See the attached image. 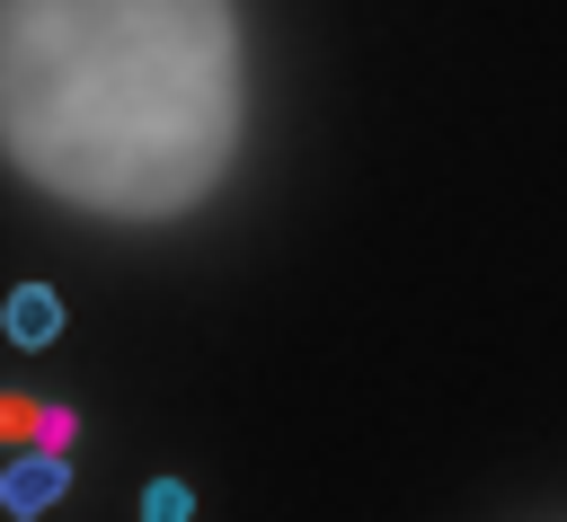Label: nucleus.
Here are the masks:
<instances>
[{
    "mask_svg": "<svg viewBox=\"0 0 567 522\" xmlns=\"http://www.w3.org/2000/svg\"><path fill=\"white\" fill-rule=\"evenodd\" d=\"M71 434H80V416H71V407H44V425H35V451H71Z\"/></svg>",
    "mask_w": 567,
    "mask_h": 522,
    "instance_id": "6",
    "label": "nucleus"
},
{
    "mask_svg": "<svg viewBox=\"0 0 567 522\" xmlns=\"http://www.w3.org/2000/svg\"><path fill=\"white\" fill-rule=\"evenodd\" d=\"M248 133L239 0H0V159L62 212L159 230Z\"/></svg>",
    "mask_w": 567,
    "mask_h": 522,
    "instance_id": "1",
    "label": "nucleus"
},
{
    "mask_svg": "<svg viewBox=\"0 0 567 522\" xmlns=\"http://www.w3.org/2000/svg\"><path fill=\"white\" fill-rule=\"evenodd\" d=\"M142 522H195V487L186 478H151L142 487Z\"/></svg>",
    "mask_w": 567,
    "mask_h": 522,
    "instance_id": "4",
    "label": "nucleus"
},
{
    "mask_svg": "<svg viewBox=\"0 0 567 522\" xmlns=\"http://www.w3.org/2000/svg\"><path fill=\"white\" fill-rule=\"evenodd\" d=\"M0 336L27 345V354H44V345L62 336V292H53V283H18V292L0 301Z\"/></svg>",
    "mask_w": 567,
    "mask_h": 522,
    "instance_id": "3",
    "label": "nucleus"
},
{
    "mask_svg": "<svg viewBox=\"0 0 567 522\" xmlns=\"http://www.w3.org/2000/svg\"><path fill=\"white\" fill-rule=\"evenodd\" d=\"M35 425H44V407H35V398H9V389H0V442H35Z\"/></svg>",
    "mask_w": 567,
    "mask_h": 522,
    "instance_id": "5",
    "label": "nucleus"
},
{
    "mask_svg": "<svg viewBox=\"0 0 567 522\" xmlns=\"http://www.w3.org/2000/svg\"><path fill=\"white\" fill-rule=\"evenodd\" d=\"M62 495H71V460H62V451H18V460L0 469V513H9V522L53 513Z\"/></svg>",
    "mask_w": 567,
    "mask_h": 522,
    "instance_id": "2",
    "label": "nucleus"
}]
</instances>
